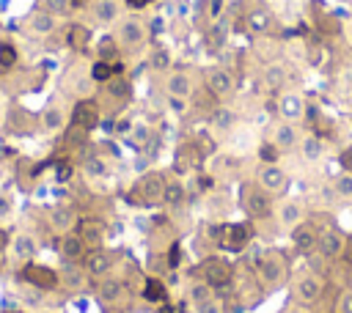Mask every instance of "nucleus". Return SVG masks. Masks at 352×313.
<instances>
[{"mask_svg": "<svg viewBox=\"0 0 352 313\" xmlns=\"http://www.w3.org/2000/svg\"><path fill=\"white\" fill-rule=\"evenodd\" d=\"M11 211H14V200H11L8 195H3V192H0V220H3V217H8Z\"/></svg>", "mask_w": 352, "mask_h": 313, "instance_id": "nucleus-46", "label": "nucleus"}, {"mask_svg": "<svg viewBox=\"0 0 352 313\" xmlns=\"http://www.w3.org/2000/svg\"><path fill=\"white\" fill-rule=\"evenodd\" d=\"M38 313H55V310H38Z\"/></svg>", "mask_w": 352, "mask_h": 313, "instance_id": "nucleus-61", "label": "nucleus"}, {"mask_svg": "<svg viewBox=\"0 0 352 313\" xmlns=\"http://www.w3.org/2000/svg\"><path fill=\"white\" fill-rule=\"evenodd\" d=\"M104 88H107V93H110V96H116V99H126V96L132 93V82H129L124 74L110 77V80L104 82Z\"/></svg>", "mask_w": 352, "mask_h": 313, "instance_id": "nucleus-27", "label": "nucleus"}, {"mask_svg": "<svg viewBox=\"0 0 352 313\" xmlns=\"http://www.w3.org/2000/svg\"><path fill=\"white\" fill-rule=\"evenodd\" d=\"M121 291H124V286H121L118 280H102V283H99V297H102L104 302L118 299V297H121Z\"/></svg>", "mask_w": 352, "mask_h": 313, "instance_id": "nucleus-34", "label": "nucleus"}, {"mask_svg": "<svg viewBox=\"0 0 352 313\" xmlns=\"http://www.w3.org/2000/svg\"><path fill=\"white\" fill-rule=\"evenodd\" d=\"M85 170H88V176H102V173H104V162L96 159V156H91V159L85 162Z\"/></svg>", "mask_w": 352, "mask_h": 313, "instance_id": "nucleus-45", "label": "nucleus"}, {"mask_svg": "<svg viewBox=\"0 0 352 313\" xmlns=\"http://www.w3.org/2000/svg\"><path fill=\"white\" fill-rule=\"evenodd\" d=\"M220 302L214 297H206V299H198L195 302V313H220Z\"/></svg>", "mask_w": 352, "mask_h": 313, "instance_id": "nucleus-40", "label": "nucleus"}, {"mask_svg": "<svg viewBox=\"0 0 352 313\" xmlns=\"http://www.w3.org/2000/svg\"><path fill=\"white\" fill-rule=\"evenodd\" d=\"M256 272H258V280H261L264 286L278 283V280L283 277V272H286V258H283V253H278V250H267V253L258 258Z\"/></svg>", "mask_w": 352, "mask_h": 313, "instance_id": "nucleus-1", "label": "nucleus"}, {"mask_svg": "<svg viewBox=\"0 0 352 313\" xmlns=\"http://www.w3.org/2000/svg\"><path fill=\"white\" fill-rule=\"evenodd\" d=\"M55 19H58V16H52L50 11L38 8V11H33V14L28 16V30L36 33V36H50V33L55 30Z\"/></svg>", "mask_w": 352, "mask_h": 313, "instance_id": "nucleus-19", "label": "nucleus"}, {"mask_svg": "<svg viewBox=\"0 0 352 313\" xmlns=\"http://www.w3.org/2000/svg\"><path fill=\"white\" fill-rule=\"evenodd\" d=\"M72 0H41V8L44 11H50L52 16H66L69 11H72Z\"/></svg>", "mask_w": 352, "mask_h": 313, "instance_id": "nucleus-35", "label": "nucleus"}, {"mask_svg": "<svg viewBox=\"0 0 352 313\" xmlns=\"http://www.w3.org/2000/svg\"><path fill=\"white\" fill-rule=\"evenodd\" d=\"M96 52H99V60L116 63V58H118V41H116V38H110V36H104V38L99 41Z\"/></svg>", "mask_w": 352, "mask_h": 313, "instance_id": "nucleus-32", "label": "nucleus"}, {"mask_svg": "<svg viewBox=\"0 0 352 313\" xmlns=\"http://www.w3.org/2000/svg\"><path fill=\"white\" fill-rule=\"evenodd\" d=\"M349 30H352V27H349Z\"/></svg>", "mask_w": 352, "mask_h": 313, "instance_id": "nucleus-62", "label": "nucleus"}, {"mask_svg": "<svg viewBox=\"0 0 352 313\" xmlns=\"http://www.w3.org/2000/svg\"><path fill=\"white\" fill-rule=\"evenodd\" d=\"M66 44H69L72 49H77V52L88 49V44H91V30H88L85 25H80V22L69 25V27H66Z\"/></svg>", "mask_w": 352, "mask_h": 313, "instance_id": "nucleus-21", "label": "nucleus"}, {"mask_svg": "<svg viewBox=\"0 0 352 313\" xmlns=\"http://www.w3.org/2000/svg\"><path fill=\"white\" fill-rule=\"evenodd\" d=\"M179 258H182L179 244H170V250H168V266H176V264H179Z\"/></svg>", "mask_w": 352, "mask_h": 313, "instance_id": "nucleus-49", "label": "nucleus"}, {"mask_svg": "<svg viewBox=\"0 0 352 313\" xmlns=\"http://www.w3.org/2000/svg\"><path fill=\"white\" fill-rule=\"evenodd\" d=\"M286 184H289V178H286V173L278 165H261V170H258V187L264 192L278 195V192L286 189Z\"/></svg>", "mask_w": 352, "mask_h": 313, "instance_id": "nucleus-7", "label": "nucleus"}, {"mask_svg": "<svg viewBox=\"0 0 352 313\" xmlns=\"http://www.w3.org/2000/svg\"><path fill=\"white\" fill-rule=\"evenodd\" d=\"M102 113H99V104L94 99H80L74 107H72V124L74 126H82V129H94L99 124Z\"/></svg>", "mask_w": 352, "mask_h": 313, "instance_id": "nucleus-3", "label": "nucleus"}, {"mask_svg": "<svg viewBox=\"0 0 352 313\" xmlns=\"http://www.w3.org/2000/svg\"><path fill=\"white\" fill-rule=\"evenodd\" d=\"M118 71H121V66H118V63H107V60H99V58H96V60H94V66H91V80L104 85V82H107L110 77H116Z\"/></svg>", "mask_w": 352, "mask_h": 313, "instance_id": "nucleus-26", "label": "nucleus"}, {"mask_svg": "<svg viewBox=\"0 0 352 313\" xmlns=\"http://www.w3.org/2000/svg\"><path fill=\"white\" fill-rule=\"evenodd\" d=\"M36 250H38V247H36V239H33L30 233H16V236L11 239V253H14V258L22 261V264L33 261Z\"/></svg>", "mask_w": 352, "mask_h": 313, "instance_id": "nucleus-18", "label": "nucleus"}, {"mask_svg": "<svg viewBox=\"0 0 352 313\" xmlns=\"http://www.w3.org/2000/svg\"><path fill=\"white\" fill-rule=\"evenodd\" d=\"M316 239H319V231H316L314 222H297L294 231H292V242H294V247H297L300 253H305V255L316 250Z\"/></svg>", "mask_w": 352, "mask_h": 313, "instance_id": "nucleus-10", "label": "nucleus"}, {"mask_svg": "<svg viewBox=\"0 0 352 313\" xmlns=\"http://www.w3.org/2000/svg\"><path fill=\"white\" fill-rule=\"evenodd\" d=\"M3 313H22V310H3Z\"/></svg>", "mask_w": 352, "mask_h": 313, "instance_id": "nucleus-60", "label": "nucleus"}, {"mask_svg": "<svg viewBox=\"0 0 352 313\" xmlns=\"http://www.w3.org/2000/svg\"><path fill=\"white\" fill-rule=\"evenodd\" d=\"M50 225L58 231V233H69L74 225H77V211L72 206H55L50 211Z\"/></svg>", "mask_w": 352, "mask_h": 313, "instance_id": "nucleus-14", "label": "nucleus"}, {"mask_svg": "<svg viewBox=\"0 0 352 313\" xmlns=\"http://www.w3.org/2000/svg\"><path fill=\"white\" fill-rule=\"evenodd\" d=\"M85 242L80 239V233H74V231H69V233H63L60 236V255L66 258V261H80V258H85Z\"/></svg>", "mask_w": 352, "mask_h": 313, "instance_id": "nucleus-15", "label": "nucleus"}, {"mask_svg": "<svg viewBox=\"0 0 352 313\" xmlns=\"http://www.w3.org/2000/svg\"><path fill=\"white\" fill-rule=\"evenodd\" d=\"M258 156L264 159V165H275V159H278V146H275V143L261 146V148H258Z\"/></svg>", "mask_w": 352, "mask_h": 313, "instance_id": "nucleus-42", "label": "nucleus"}, {"mask_svg": "<svg viewBox=\"0 0 352 313\" xmlns=\"http://www.w3.org/2000/svg\"><path fill=\"white\" fill-rule=\"evenodd\" d=\"M143 38H146V27H143L138 19L121 22V27H118V41H121L124 47H138V44H143Z\"/></svg>", "mask_w": 352, "mask_h": 313, "instance_id": "nucleus-16", "label": "nucleus"}, {"mask_svg": "<svg viewBox=\"0 0 352 313\" xmlns=\"http://www.w3.org/2000/svg\"><path fill=\"white\" fill-rule=\"evenodd\" d=\"M253 231L248 222H228L220 228V242L228 247V250H242L248 242H250Z\"/></svg>", "mask_w": 352, "mask_h": 313, "instance_id": "nucleus-4", "label": "nucleus"}, {"mask_svg": "<svg viewBox=\"0 0 352 313\" xmlns=\"http://www.w3.org/2000/svg\"><path fill=\"white\" fill-rule=\"evenodd\" d=\"M82 266H85V272H88L91 277H104V275L113 269V255H110L107 250L96 247V250L85 253V258H82Z\"/></svg>", "mask_w": 352, "mask_h": 313, "instance_id": "nucleus-9", "label": "nucleus"}, {"mask_svg": "<svg viewBox=\"0 0 352 313\" xmlns=\"http://www.w3.org/2000/svg\"><path fill=\"white\" fill-rule=\"evenodd\" d=\"M201 275L209 286H228L231 280V264L223 258H206L201 261Z\"/></svg>", "mask_w": 352, "mask_h": 313, "instance_id": "nucleus-5", "label": "nucleus"}, {"mask_svg": "<svg viewBox=\"0 0 352 313\" xmlns=\"http://www.w3.org/2000/svg\"><path fill=\"white\" fill-rule=\"evenodd\" d=\"M286 313H305V310H300V308H289Z\"/></svg>", "mask_w": 352, "mask_h": 313, "instance_id": "nucleus-59", "label": "nucleus"}, {"mask_svg": "<svg viewBox=\"0 0 352 313\" xmlns=\"http://www.w3.org/2000/svg\"><path fill=\"white\" fill-rule=\"evenodd\" d=\"M77 233H80V239L85 242V247L96 250V247L102 244V239H104V222L96 220V217L80 220V222H77Z\"/></svg>", "mask_w": 352, "mask_h": 313, "instance_id": "nucleus-11", "label": "nucleus"}, {"mask_svg": "<svg viewBox=\"0 0 352 313\" xmlns=\"http://www.w3.org/2000/svg\"><path fill=\"white\" fill-rule=\"evenodd\" d=\"M160 313H179V308H173V305H162Z\"/></svg>", "mask_w": 352, "mask_h": 313, "instance_id": "nucleus-58", "label": "nucleus"}, {"mask_svg": "<svg viewBox=\"0 0 352 313\" xmlns=\"http://www.w3.org/2000/svg\"><path fill=\"white\" fill-rule=\"evenodd\" d=\"M302 154H305V159H319V154H322L319 137H305L302 140Z\"/></svg>", "mask_w": 352, "mask_h": 313, "instance_id": "nucleus-37", "label": "nucleus"}, {"mask_svg": "<svg viewBox=\"0 0 352 313\" xmlns=\"http://www.w3.org/2000/svg\"><path fill=\"white\" fill-rule=\"evenodd\" d=\"M16 60H19V52H16V47L11 44V41H0V69H14L16 66Z\"/></svg>", "mask_w": 352, "mask_h": 313, "instance_id": "nucleus-33", "label": "nucleus"}, {"mask_svg": "<svg viewBox=\"0 0 352 313\" xmlns=\"http://www.w3.org/2000/svg\"><path fill=\"white\" fill-rule=\"evenodd\" d=\"M286 77H289V69H286L283 63H270V66H264V71H261V85H264L267 91H278V88L286 85Z\"/></svg>", "mask_w": 352, "mask_h": 313, "instance_id": "nucleus-20", "label": "nucleus"}, {"mask_svg": "<svg viewBox=\"0 0 352 313\" xmlns=\"http://www.w3.org/2000/svg\"><path fill=\"white\" fill-rule=\"evenodd\" d=\"M338 162H341V167H344L346 173H352V148H346V151H341V156H338Z\"/></svg>", "mask_w": 352, "mask_h": 313, "instance_id": "nucleus-48", "label": "nucleus"}, {"mask_svg": "<svg viewBox=\"0 0 352 313\" xmlns=\"http://www.w3.org/2000/svg\"><path fill=\"white\" fill-rule=\"evenodd\" d=\"M248 25H250L253 30H267V27H270V14H267V11H253V14L248 16Z\"/></svg>", "mask_w": 352, "mask_h": 313, "instance_id": "nucleus-38", "label": "nucleus"}, {"mask_svg": "<svg viewBox=\"0 0 352 313\" xmlns=\"http://www.w3.org/2000/svg\"><path fill=\"white\" fill-rule=\"evenodd\" d=\"M182 200H184V187H182V181H165L162 203H165V206H179Z\"/></svg>", "mask_w": 352, "mask_h": 313, "instance_id": "nucleus-29", "label": "nucleus"}, {"mask_svg": "<svg viewBox=\"0 0 352 313\" xmlns=\"http://www.w3.org/2000/svg\"><path fill=\"white\" fill-rule=\"evenodd\" d=\"M212 121H214V126H220V129H228V126L234 124V113H231V110H226V107H220V110H214Z\"/></svg>", "mask_w": 352, "mask_h": 313, "instance_id": "nucleus-39", "label": "nucleus"}, {"mask_svg": "<svg viewBox=\"0 0 352 313\" xmlns=\"http://www.w3.org/2000/svg\"><path fill=\"white\" fill-rule=\"evenodd\" d=\"M162 189H165V176H162V173H146V176L138 181V187H135V192L140 195L143 203L162 200Z\"/></svg>", "mask_w": 352, "mask_h": 313, "instance_id": "nucleus-8", "label": "nucleus"}, {"mask_svg": "<svg viewBox=\"0 0 352 313\" xmlns=\"http://www.w3.org/2000/svg\"><path fill=\"white\" fill-rule=\"evenodd\" d=\"M168 63H170L168 52H165V49H154V55H151V66H154V69H165Z\"/></svg>", "mask_w": 352, "mask_h": 313, "instance_id": "nucleus-44", "label": "nucleus"}, {"mask_svg": "<svg viewBox=\"0 0 352 313\" xmlns=\"http://www.w3.org/2000/svg\"><path fill=\"white\" fill-rule=\"evenodd\" d=\"M278 113L286 118V121H294L302 115V99L297 93H280L278 99Z\"/></svg>", "mask_w": 352, "mask_h": 313, "instance_id": "nucleus-22", "label": "nucleus"}, {"mask_svg": "<svg viewBox=\"0 0 352 313\" xmlns=\"http://www.w3.org/2000/svg\"><path fill=\"white\" fill-rule=\"evenodd\" d=\"M344 239H341V233H336V231H319V239H316V250L324 255V258H338V255H344Z\"/></svg>", "mask_w": 352, "mask_h": 313, "instance_id": "nucleus-13", "label": "nucleus"}, {"mask_svg": "<svg viewBox=\"0 0 352 313\" xmlns=\"http://www.w3.org/2000/svg\"><path fill=\"white\" fill-rule=\"evenodd\" d=\"M168 104H170V110H176V113L184 110V99H179V96H168Z\"/></svg>", "mask_w": 352, "mask_h": 313, "instance_id": "nucleus-52", "label": "nucleus"}, {"mask_svg": "<svg viewBox=\"0 0 352 313\" xmlns=\"http://www.w3.org/2000/svg\"><path fill=\"white\" fill-rule=\"evenodd\" d=\"M124 3H126L129 8H146V5L151 3V0H124Z\"/></svg>", "mask_w": 352, "mask_h": 313, "instance_id": "nucleus-54", "label": "nucleus"}, {"mask_svg": "<svg viewBox=\"0 0 352 313\" xmlns=\"http://www.w3.org/2000/svg\"><path fill=\"white\" fill-rule=\"evenodd\" d=\"M151 140H154V129H151L148 124H135V126L129 129V143H132V146L146 148Z\"/></svg>", "mask_w": 352, "mask_h": 313, "instance_id": "nucleus-28", "label": "nucleus"}, {"mask_svg": "<svg viewBox=\"0 0 352 313\" xmlns=\"http://www.w3.org/2000/svg\"><path fill=\"white\" fill-rule=\"evenodd\" d=\"M22 280L30 283V286H36V288H41V291H50V288H55L60 283V277H58V272L52 266L36 264V261H28L22 266Z\"/></svg>", "mask_w": 352, "mask_h": 313, "instance_id": "nucleus-2", "label": "nucleus"}, {"mask_svg": "<svg viewBox=\"0 0 352 313\" xmlns=\"http://www.w3.org/2000/svg\"><path fill=\"white\" fill-rule=\"evenodd\" d=\"M220 5H223V0H212V16H217V11H220Z\"/></svg>", "mask_w": 352, "mask_h": 313, "instance_id": "nucleus-57", "label": "nucleus"}, {"mask_svg": "<svg viewBox=\"0 0 352 313\" xmlns=\"http://www.w3.org/2000/svg\"><path fill=\"white\" fill-rule=\"evenodd\" d=\"M272 143H275L278 148H292V146L297 143V129H294L289 121L278 124L275 132H272Z\"/></svg>", "mask_w": 352, "mask_h": 313, "instance_id": "nucleus-24", "label": "nucleus"}, {"mask_svg": "<svg viewBox=\"0 0 352 313\" xmlns=\"http://www.w3.org/2000/svg\"><path fill=\"white\" fill-rule=\"evenodd\" d=\"M206 297H212L209 294V283L206 286H192V299L198 302V299H206Z\"/></svg>", "mask_w": 352, "mask_h": 313, "instance_id": "nucleus-50", "label": "nucleus"}, {"mask_svg": "<svg viewBox=\"0 0 352 313\" xmlns=\"http://www.w3.org/2000/svg\"><path fill=\"white\" fill-rule=\"evenodd\" d=\"M143 299L146 302H165L168 299V288H165V283L160 280V277H148L146 283H143Z\"/></svg>", "mask_w": 352, "mask_h": 313, "instance_id": "nucleus-25", "label": "nucleus"}, {"mask_svg": "<svg viewBox=\"0 0 352 313\" xmlns=\"http://www.w3.org/2000/svg\"><path fill=\"white\" fill-rule=\"evenodd\" d=\"M336 310H338V313H352V288H349V291H344V294L338 297Z\"/></svg>", "mask_w": 352, "mask_h": 313, "instance_id": "nucleus-43", "label": "nucleus"}, {"mask_svg": "<svg viewBox=\"0 0 352 313\" xmlns=\"http://www.w3.org/2000/svg\"><path fill=\"white\" fill-rule=\"evenodd\" d=\"M300 217H302V211H300L297 203H283V206H280V222H283V225H297Z\"/></svg>", "mask_w": 352, "mask_h": 313, "instance_id": "nucleus-36", "label": "nucleus"}, {"mask_svg": "<svg viewBox=\"0 0 352 313\" xmlns=\"http://www.w3.org/2000/svg\"><path fill=\"white\" fill-rule=\"evenodd\" d=\"M344 258H346V261H349V266H352V239L344 244Z\"/></svg>", "mask_w": 352, "mask_h": 313, "instance_id": "nucleus-55", "label": "nucleus"}, {"mask_svg": "<svg viewBox=\"0 0 352 313\" xmlns=\"http://www.w3.org/2000/svg\"><path fill=\"white\" fill-rule=\"evenodd\" d=\"M204 77H206V88H209V93H214V96H226V93L234 91V77H231V71L223 69V66H212V69H206Z\"/></svg>", "mask_w": 352, "mask_h": 313, "instance_id": "nucleus-6", "label": "nucleus"}, {"mask_svg": "<svg viewBox=\"0 0 352 313\" xmlns=\"http://www.w3.org/2000/svg\"><path fill=\"white\" fill-rule=\"evenodd\" d=\"M192 93V82L184 71H176L168 77V96H179V99H187Z\"/></svg>", "mask_w": 352, "mask_h": 313, "instance_id": "nucleus-23", "label": "nucleus"}, {"mask_svg": "<svg viewBox=\"0 0 352 313\" xmlns=\"http://www.w3.org/2000/svg\"><path fill=\"white\" fill-rule=\"evenodd\" d=\"M69 176H72V165L69 162H60L58 170H55V181H69Z\"/></svg>", "mask_w": 352, "mask_h": 313, "instance_id": "nucleus-47", "label": "nucleus"}, {"mask_svg": "<svg viewBox=\"0 0 352 313\" xmlns=\"http://www.w3.org/2000/svg\"><path fill=\"white\" fill-rule=\"evenodd\" d=\"M322 291H324V280L316 272H308L297 280V299H302V302H316L322 297Z\"/></svg>", "mask_w": 352, "mask_h": 313, "instance_id": "nucleus-12", "label": "nucleus"}, {"mask_svg": "<svg viewBox=\"0 0 352 313\" xmlns=\"http://www.w3.org/2000/svg\"><path fill=\"white\" fill-rule=\"evenodd\" d=\"M245 209H248L250 217H267L272 206H270V198L264 195V189L258 187V189H248L245 192Z\"/></svg>", "mask_w": 352, "mask_h": 313, "instance_id": "nucleus-17", "label": "nucleus"}, {"mask_svg": "<svg viewBox=\"0 0 352 313\" xmlns=\"http://www.w3.org/2000/svg\"><path fill=\"white\" fill-rule=\"evenodd\" d=\"M6 247H8V233L0 231V250H6Z\"/></svg>", "mask_w": 352, "mask_h": 313, "instance_id": "nucleus-56", "label": "nucleus"}, {"mask_svg": "<svg viewBox=\"0 0 352 313\" xmlns=\"http://www.w3.org/2000/svg\"><path fill=\"white\" fill-rule=\"evenodd\" d=\"M322 30H324V33H338V19H333V16L327 19V16H324V19H322Z\"/></svg>", "mask_w": 352, "mask_h": 313, "instance_id": "nucleus-51", "label": "nucleus"}, {"mask_svg": "<svg viewBox=\"0 0 352 313\" xmlns=\"http://www.w3.org/2000/svg\"><path fill=\"white\" fill-rule=\"evenodd\" d=\"M41 124H44V129L55 132V129H60V126L66 124V115H63V110H60V107H50V110H44V113H41Z\"/></svg>", "mask_w": 352, "mask_h": 313, "instance_id": "nucleus-31", "label": "nucleus"}, {"mask_svg": "<svg viewBox=\"0 0 352 313\" xmlns=\"http://www.w3.org/2000/svg\"><path fill=\"white\" fill-rule=\"evenodd\" d=\"M94 14H96L99 22H113L118 16V3L116 0H96Z\"/></svg>", "mask_w": 352, "mask_h": 313, "instance_id": "nucleus-30", "label": "nucleus"}, {"mask_svg": "<svg viewBox=\"0 0 352 313\" xmlns=\"http://www.w3.org/2000/svg\"><path fill=\"white\" fill-rule=\"evenodd\" d=\"M80 280H82V277H80V272H74V269H69V272H66V283H69V286H80Z\"/></svg>", "mask_w": 352, "mask_h": 313, "instance_id": "nucleus-53", "label": "nucleus"}, {"mask_svg": "<svg viewBox=\"0 0 352 313\" xmlns=\"http://www.w3.org/2000/svg\"><path fill=\"white\" fill-rule=\"evenodd\" d=\"M336 192L344 195V198H352V173L336 178Z\"/></svg>", "mask_w": 352, "mask_h": 313, "instance_id": "nucleus-41", "label": "nucleus"}]
</instances>
